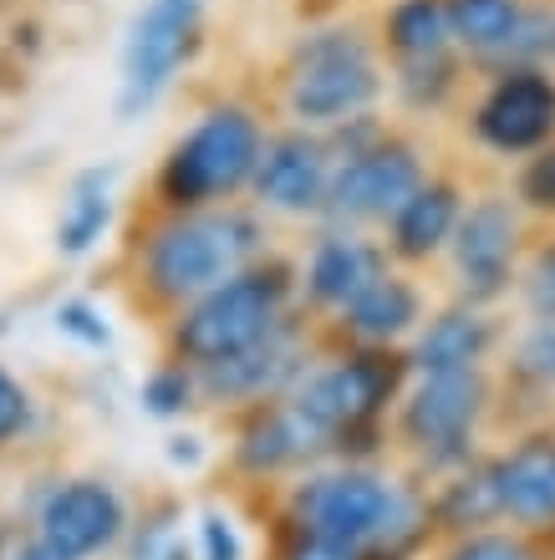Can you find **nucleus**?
I'll return each mask as SVG.
<instances>
[{"mask_svg":"<svg viewBox=\"0 0 555 560\" xmlns=\"http://www.w3.org/2000/svg\"><path fill=\"white\" fill-rule=\"evenodd\" d=\"M199 454H205V448H199L194 433H174V439H169V458H174V464H199Z\"/></svg>","mask_w":555,"mask_h":560,"instance_id":"473e14b6","label":"nucleus"},{"mask_svg":"<svg viewBox=\"0 0 555 560\" xmlns=\"http://www.w3.org/2000/svg\"><path fill=\"white\" fill-rule=\"evenodd\" d=\"M469 194L453 174H428L418 189L403 199L393 220L382 224V245H388V260L397 270H418L428 260L449 255V240L464 220Z\"/></svg>","mask_w":555,"mask_h":560,"instance_id":"f3484780","label":"nucleus"},{"mask_svg":"<svg viewBox=\"0 0 555 560\" xmlns=\"http://www.w3.org/2000/svg\"><path fill=\"white\" fill-rule=\"evenodd\" d=\"M499 316L489 306H469V301H449L443 311H433L418 337L408 341V362L413 377L428 372H469V368H489L499 352Z\"/></svg>","mask_w":555,"mask_h":560,"instance_id":"a211bd4d","label":"nucleus"},{"mask_svg":"<svg viewBox=\"0 0 555 560\" xmlns=\"http://www.w3.org/2000/svg\"><path fill=\"white\" fill-rule=\"evenodd\" d=\"M316 347H322V322H311L307 311H301L291 326H280L276 337L261 341V347H250L245 357L199 372L205 408H220V413L240 418V413H250V408L280 402L316 368V357H322Z\"/></svg>","mask_w":555,"mask_h":560,"instance_id":"9b49d317","label":"nucleus"},{"mask_svg":"<svg viewBox=\"0 0 555 560\" xmlns=\"http://www.w3.org/2000/svg\"><path fill=\"white\" fill-rule=\"evenodd\" d=\"M5 5H11V0H0V11H5Z\"/></svg>","mask_w":555,"mask_h":560,"instance_id":"4c0bfd02","label":"nucleus"},{"mask_svg":"<svg viewBox=\"0 0 555 560\" xmlns=\"http://www.w3.org/2000/svg\"><path fill=\"white\" fill-rule=\"evenodd\" d=\"M270 255V230L255 205H220L194 214H143V235L128 245L132 295L159 326H169L199 295Z\"/></svg>","mask_w":555,"mask_h":560,"instance_id":"f257e3e1","label":"nucleus"},{"mask_svg":"<svg viewBox=\"0 0 555 560\" xmlns=\"http://www.w3.org/2000/svg\"><path fill=\"white\" fill-rule=\"evenodd\" d=\"M336 174V153L326 133L311 128H270L250 178V205L261 214H286V220H322L326 189Z\"/></svg>","mask_w":555,"mask_h":560,"instance_id":"ddd939ff","label":"nucleus"},{"mask_svg":"<svg viewBox=\"0 0 555 560\" xmlns=\"http://www.w3.org/2000/svg\"><path fill=\"white\" fill-rule=\"evenodd\" d=\"M194 560H245V535L220 504L199 510V520H194Z\"/></svg>","mask_w":555,"mask_h":560,"instance_id":"c756f323","label":"nucleus"},{"mask_svg":"<svg viewBox=\"0 0 555 560\" xmlns=\"http://www.w3.org/2000/svg\"><path fill=\"white\" fill-rule=\"evenodd\" d=\"M113 184H117V168H82V174H72L67 205H61L57 230H51L57 235V255L82 260V255H92L107 240L113 214H117Z\"/></svg>","mask_w":555,"mask_h":560,"instance_id":"aec40b11","label":"nucleus"},{"mask_svg":"<svg viewBox=\"0 0 555 560\" xmlns=\"http://www.w3.org/2000/svg\"><path fill=\"white\" fill-rule=\"evenodd\" d=\"M388 270L393 260L382 240H372L367 230H347V224H322V235L311 240L307 260H301V306L311 322L326 326Z\"/></svg>","mask_w":555,"mask_h":560,"instance_id":"4468645a","label":"nucleus"},{"mask_svg":"<svg viewBox=\"0 0 555 560\" xmlns=\"http://www.w3.org/2000/svg\"><path fill=\"white\" fill-rule=\"evenodd\" d=\"M514 205L525 209V220L555 224V143L535 148L530 159L514 163Z\"/></svg>","mask_w":555,"mask_h":560,"instance_id":"cd10ccee","label":"nucleus"},{"mask_svg":"<svg viewBox=\"0 0 555 560\" xmlns=\"http://www.w3.org/2000/svg\"><path fill=\"white\" fill-rule=\"evenodd\" d=\"M499 520L514 530L551 535L555 530V423L520 428L505 448L489 454Z\"/></svg>","mask_w":555,"mask_h":560,"instance_id":"2eb2a0df","label":"nucleus"},{"mask_svg":"<svg viewBox=\"0 0 555 560\" xmlns=\"http://www.w3.org/2000/svg\"><path fill=\"white\" fill-rule=\"evenodd\" d=\"M11 560H61V556H57L51 546H42L36 535H31V540H21V546L11 550Z\"/></svg>","mask_w":555,"mask_h":560,"instance_id":"72a5a7b5","label":"nucleus"},{"mask_svg":"<svg viewBox=\"0 0 555 560\" xmlns=\"http://www.w3.org/2000/svg\"><path fill=\"white\" fill-rule=\"evenodd\" d=\"M51 326H57L67 341L88 347V352H107V347H113V326H107V316L92 306V301H82V295H72V301H57V311H51Z\"/></svg>","mask_w":555,"mask_h":560,"instance_id":"c85d7f7f","label":"nucleus"},{"mask_svg":"<svg viewBox=\"0 0 555 560\" xmlns=\"http://www.w3.org/2000/svg\"><path fill=\"white\" fill-rule=\"evenodd\" d=\"M464 72H474L464 51H443V57L413 61V67H393L388 82H393L397 103L408 107V113L428 118V113H443V107L464 92Z\"/></svg>","mask_w":555,"mask_h":560,"instance_id":"4be33fe9","label":"nucleus"},{"mask_svg":"<svg viewBox=\"0 0 555 560\" xmlns=\"http://www.w3.org/2000/svg\"><path fill=\"white\" fill-rule=\"evenodd\" d=\"M372 560H393V556H372Z\"/></svg>","mask_w":555,"mask_h":560,"instance_id":"e433bc0d","label":"nucleus"},{"mask_svg":"<svg viewBox=\"0 0 555 560\" xmlns=\"http://www.w3.org/2000/svg\"><path fill=\"white\" fill-rule=\"evenodd\" d=\"M132 510L123 489L97 474H72L42 494L36 504V540L51 546L61 560H97L128 540Z\"/></svg>","mask_w":555,"mask_h":560,"instance_id":"f8f14e48","label":"nucleus"},{"mask_svg":"<svg viewBox=\"0 0 555 560\" xmlns=\"http://www.w3.org/2000/svg\"><path fill=\"white\" fill-rule=\"evenodd\" d=\"M382 92L388 61L378 51V36L347 15L301 31L280 61V113L291 128L332 133L362 113H378Z\"/></svg>","mask_w":555,"mask_h":560,"instance_id":"20e7f679","label":"nucleus"},{"mask_svg":"<svg viewBox=\"0 0 555 560\" xmlns=\"http://www.w3.org/2000/svg\"><path fill=\"white\" fill-rule=\"evenodd\" d=\"M276 560H372V556L357 550V546H347V540H332V535L301 530V525H286V520H280Z\"/></svg>","mask_w":555,"mask_h":560,"instance_id":"2f4dec72","label":"nucleus"},{"mask_svg":"<svg viewBox=\"0 0 555 560\" xmlns=\"http://www.w3.org/2000/svg\"><path fill=\"white\" fill-rule=\"evenodd\" d=\"M484 88L469 107V133L495 159H530L555 143V72L551 67H499L479 72Z\"/></svg>","mask_w":555,"mask_h":560,"instance_id":"9d476101","label":"nucleus"},{"mask_svg":"<svg viewBox=\"0 0 555 560\" xmlns=\"http://www.w3.org/2000/svg\"><path fill=\"white\" fill-rule=\"evenodd\" d=\"M428 322V295L418 285L413 270H388L351 301L336 322H326L322 331L332 337V347H408L418 337V326Z\"/></svg>","mask_w":555,"mask_h":560,"instance_id":"dca6fc26","label":"nucleus"},{"mask_svg":"<svg viewBox=\"0 0 555 560\" xmlns=\"http://www.w3.org/2000/svg\"><path fill=\"white\" fill-rule=\"evenodd\" d=\"M301 311H307L301 306V260L270 250L224 285H215L209 295H199L194 306L178 311L163 326V357L184 362L189 372H209L270 341Z\"/></svg>","mask_w":555,"mask_h":560,"instance_id":"7ed1b4c3","label":"nucleus"},{"mask_svg":"<svg viewBox=\"0 0 555 560\" xmlns=\"http://www.w3.org/2000/svg\"><path fill=\"white\" fill-rule=\"evenodd\" d=\"M0 77H5V46H0Z\"/></svg>","mask_w":555,"mask_h":560,"instance_id":"c9c22d12","label":"nucleus"},{"mask_svg":"<svg viewBox=\"0 0 555 560\" xmlns=\"http://www.w3.org/2000/svg\"><path fill=\"white\" fill-rule=\"evenodd\" d=\"M209 0H143L123 36V82H117V122L143 118L178 72L205 51Z\"/></svg>","mask_w":555,"mask_h":560,"instance_id":"0eeeda50","label":"nucleus"},{"mask_svg":"<svg viewBox=\"0 0 555 560\" xmlns=\"http://www.w3.org/2000/svg\"><path fill=\"white\" fill-rule=\"evenodd\" d=\"M428 560H551V546H545V535L514 530V525H489V530L433 540Z\"/></svg>","mask_w":555,"mask_h":560,"instance_id":"b1692460","label":"nucleus"},{"mask_svg":"<svg viewBox=\"0 0 555 560\" xmlns=\"http://www.w3.org/2000/svg\"><path fill=\"white\" fill-rule=\"evenodd\" d=\"M280 520L347 540L367 556L413 560L424 546H433L424 485H408L382 464H342V458L311 464L286 479Z\"/></svg>","mask_w":555,"mask_h":560,"instance_id":"f03ea898","label":"nucleus"},{"mask_svg":"<svg viewBox=\"0 0 555 560\" xmlns=\"http://www.w3.org/2000/svg\"><path fill=\"white\" fill-rule=\"evenodd\" d=\"M36 423V398H31V387L15 377L11 368H0V454L21 443Z\"/></svg>","mask_w":555,"mask_h":560,"instance_id":"7c9ffc66","label":"nucleus"},{"mask_svg":"<svg viewBox=\"0 0 555 560\" xmlns=\"http://www.w3.org/2000/svg\"><path fill=\"white\" fill-rule=\"evenodd\" d=\"M520 15H525V0H449L453 46L469 57L474 72H484L505 51L510 31L520 26Z\"/></svg>","mask_w":555,"mask_h":560,"instance_id":"412c9836","label":"nucleus"},{"mask_svg":"<svg viewBox=\"0 0 555 560\" xmlns=\"http://www.w3.org/2000/svg\"><path fill=\"white\" fill-rule=\"evenodd\" d=\"M499 413V377L489 368L413 377L393 408V443L424 479L464 469L484 454V428Z\"/></svg>","mask_w":555,"mask_h":560,"instance_id":"423d86ee","label":"nucleus"},{"mask_svg":"<svg viewBox=\"0 0 555 560\" xmlns=\"http://www.w3.org/2000/svg\"><path fill=\"white\" fill-rule=\"evenodd\" d=\"M545 546H551V560H555V530H551V535H545Z\"/></svg>","mask_w":555,"mask_h":560,"instance_id":"f704fd0d","label":"nucleus"},{"mask_svg":"<svg viewBox=\"0 0 555 560\" xmlns=\"http://www.w3.org/2000/svg\"><path fill=\"white\" fill-rule=\"evenodd\" d=\"M514 295H520V306H525L530 322H555V230L525 245Z\"/></svg>","mask_w":555,"mask_h":560,"instance_id":"bb28decb","label":"nucleus"},{"mask_svg":"<svg viewBox=\"0 0 555 560\" xmlns=\"http://www.w3.org/2000/svg\"><path fill=\"white\" fill-rule=\"evenodd\" d=\"M428 174H433V168H428L418 138H408L403 128H388L372 148L351 153V159H336L322 224L382 230V224L393 220L397 209H403V199H408Z\"/></svg>","mask_w":555,"mask_h":560,"instance_id":"1a4fd4ad","label":"nucleus"},{"mask_svg":"<svg viewBox=\"0 0 555 560\" xmlns=\"http://www.w3.org/2000/svg\"><path fill=\"white\" fill-rule=\"evenodd\" d=\"M525 245V209L514 205V194H474L449 240L453 301L495 311L520 280Z\"/></svg>","mask_w":555,"mask_h":560,"instance_id":"6e6552de","label":"nucleus"},{"mask_svg":"<svg viewBox=\"0 0 555 560\" xmlns=\"http://www.w3.org/2000/svg\"><path fill=\"white\" fill-rule=\"evenodd\" d=\"M378 51L393 67H413V61L443 57L459 51L453 46V21H449V0H388L378 15Z\"/></svg>","mask_w":555,"mask_h":560,"instance_id":"6ab92c4d","label":"nucleus"},{"mask_svg":"<svg viewBox=\"0 0 555 560\" xmlns=\"http://www.w3.org/2000/svg\"><path fill=\"white\" fill-rule=\"evenodd\" d=\"M138 402H143L148 418L178 423V418H189L194 408H205V393H199V372H189L184 362H169V357H163L159 368L143 377V387H138Z\"/></svg>","mask_w":555,"mask_h":560,"instance_id":"393cba45","label":"nucleus"},{"mask_svg":"<svg viewBox=\"0 0 555 560\" xmlns=\"http://www.w3.org/2000/svg\"><path fill=\"white\" fill-rule=\"evenodd\" d=\"M270 138L265 118L240 97L205 107L199 118L163 148L148 178V214H194L250 199V178Z\"/></svg>","mask_w":555,"mask_h":560,"instance_id":"39448f33","label":"nucleus"},{"mask_svg":"<svg viewBox=\"0 0 555 560\" xmlns=\"http://www.w3.org/2000/svg\"><path fill=\"white\" fill-rule=\"evenodd\" d=\"M123 560H194V535L184 530V515L174 504H163V510H148L143 520H132L128 540H123Z\"/></svg>","mask_w":555,"mask_h":560,"instance_id":"a878e982","label":"nucleus"},{"mask_svg":"<svg viewBox=\"0 0 555 560\" xmlns=\"http://www.w3.org/2000/svg\"><path fill=\"white\" fill-rule=\"evenodd\" d=\"M505 393L525 402H545L551 413L555 398V322H530L520 337H514L510 357H505Z\"/></svg>","mask_w":555,"mask_h":560,"instance_id":"5701e85b","label":"nucleus"}]
</instances>
